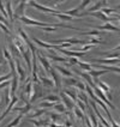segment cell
<instances>
[{
    "instance_id": "cell-18",
    "label": "cell",
    "mask_w": 120,
    "mask_h": 127,
    "mask_svg": "<svg viewBox=\"0 0 120 127\" xmlns=\"http://www.w3.org/2000/svg\"><path fill=\"white\" fill-rule=\"evenodd\" d=\"M1 98L4 99V104H5V107H7L8 104H10V102H11V90H10V88L7 86V88H5V91H4V94L1 95Z\"/></svg>"
},
{
    "instance_id": "cell-37",
    "label": "cell",
    "mask_w": 120,
    "mask_h": 127,
    "mask_svg": "<svg viewBox=\"0 0 120 127\" xmlns=\"http://www.w3.org/2000/svg\"><path fill=\"white\" fill-rule=\"evenodd\" d=\"M77 65L82 68V70H85V71H88V72H90V71L92 70V66L91 65H89V64H85V63H82V61H78Z\"/></svg>"
},
{
    "instance_id": "cell-26",
    "label": "cell",
    "mask_w": 120,
    "mask_h": 127,
    "mask_svg": "<svg viewBox=\"0 0 120 127\" xmlns=\"http://www.w3.org/2000/svg\"><path fill=\"white\" fill-rule=\"evenodd\" d=\"M89 116H90V121H91V124L94 125V127H99V121H97V116H96V114L94 113L92 108H89Z\"/></svg>"
},
{
    "instance_id": "cell-6",
    "label": "cell",
    "mask_w": 120,
    "mask_h": 127,
    "mask_svg": "<svg viewBox=\"0 0 120 127\" xmlns=\"http://www.w3.org/2000/svg\"><path fill=\"white\" fill-rule=\"evenodd\" d=\"M14 63H16V71H17V74H18V79L21 82H23L25 79V70L22 66L19 59H14Z\"/></svg>"
},
{
    "instance_id": "cell-15",
    "label": "cell",
    "mask_w": 120,
    "mask_h": 127,
    "mask_svg": "<svg viewBox=\"0 0 120 127\" xmlns=\"http://www.w3.org/2000/svg\"><path fill=\"white\" fill-rule=\"evenodd\" d=\"M96 29L97 30H108V31H120L119 27H115V25L111 24V23H106L103 25H97Z\"/></svg>"
},
{
    "instance_id": "cell-59",
    "label": "cell",
    "mask_w": 120,
    "mask_h": 127,
    "mask_svg": "<svg viewBox=\"0 0 120 127\" xmlns=\"http://www.w3.org/2000/svg\"><path fill=\"white\" fill-rule=\"evenodd\" d=\"M2 63H4V57H2V54H1V52H0V66H1Z\"/></svg>"
},
{
    "instance_id": "cell-36",
    "label": "cell",
    "mask_w": 120,
    "mask_h": 127,
    "mask_svg": "<svg viewBox=\"0 0 120 127\" xmlns=\"http://www.w3.org/2000/svg\"><path fill=\"white\" fill-rule=\"evenodd\" d=\"M102 55H105L106 59H120V53H102Z\"/></svg>"
},
{
    "instance_id": "cell-14",
    "label": "cell",
    "mask_w": 120,
    "mask_h": 127,
    "mask_svg": "<svg viewBox=\"0 0 120 127\" xmlns=\"http://www.w3.org/2000/svg\"><path fill=\"white\" fill-rule=\"evenodd\" d=\"M31 109H34V107L31 106V103L29 102V103H25V106L24 107H13L12 108V110H16V112H19L21 114H27V113H29Z\"/></svg>"
},
{
    "instance_id": "cell-57",
    "label": "cell",
    "mask_w": 120,
    "mask_h": 127,
    "mask_svg": "<svg viewBox=\"0 0 120 127\" xmlns=\"http://www.w3.org/2000/svg\"><path fill=\"white\" fill-rule=\"evenodd\" d=\"M49 127H65V126H61V125H57L54 122H50L49 124Z\"/></svg>"
},
{
    "instance_id": "cell-39",
    "label": "cell",
    "mask_w": 120,
    "mask_h": 127,
    "mask_svg": "<svg viewBox=\"0 0 120 127\" xmlns=\"http://www.w3.org/2000/svg\"><path fill=\"white\" fill-rule=\"evenodd\" d=\"M103 34V31H97V30H91V31H88V32H82L80 35L83 36H89V35H92V36H100Z\"/></svg>"
},
{
    "instance_id": "cell-53",
    "label": "cell",
    "mask_w": 120,
    "mask_h": 127,
    "mask_svg": "<svg viewBox=\"0 0 120 127\" xmlns=\"http://www.w3.org/2000/svg\"><path fill=\"white\" fill-rule=\"evenodd\" d=\"M11 84V82H4V83H0V89H5V88H7L8 85Z\"/></svg>"
},
{
    "instance_id": "cell-11",
    "label": "cell",
    "mask_w": 120,
    "mask_h": 127,
    "mask_svg": "<svg viewBox=\"0 0 120 127\" xmlns=\"http://www.w3.org/2000/svg\"><path fill=\"white\" fill-rule=\"evenodd\" d=\"M30 124H33L36 127H47L49 126L50 120L49 119H40V120H35V119H30L29 120Z\"/></svg>"
},
{
    "instance_id": "cell-9",
    "label": "cell",
    "mask_w": 120,
    "mask_h": 127,
    "mask_svg": "<svg viewBox=\"0 0 120 127\" xmlns=\"http://www.w3.org/2000/svg\"><path fill=\"white\" fill-rule=\"evenodd\" d=\"M28 4V1H21L19 2V5H18V7L14 10L13 12V18L16 19V18H21V17H23V14H24V8H25V5Z\"/></svg>"
},
{
    "instance_id": "cell-44",
    "label": "cell",
    "mask_w": 120,
    "mask_h": 127,
    "mask_svg": "<svg viewBox=\"0 0 120 127\" xmlns=\"http://www.w3.org/2000/svg\"><path fill=\"white\" fill-rule=\"evenodd\" d=\"M0 11H1V13H2V16H4L5 18H8L7 12H6V8L4 7V5H2V1H1V0H0Z\"/></svg>"
},
{
    "instance_id": "cell-52",
    "label": "cell",
    "mask_w": 120,
    "mask_h": 127,
    "mask_svg": "<svg viewBox=\"0 0 120 127\" xmlns=\"http://www.w3.org/2000/svg\"><path fill=\"white\" fill-rule=\"evenodd\" d=\"M42 31H46V32H48V31H57V28H53V27H46V28H41Z\"/></svg>"
},
{
    "instance_id": "cell-47",
    "label": "cell",
    "mask_w": 120,
    "mask_h": 127,
    "mask_svg": "<svg viewBox=\"0 0 120 127\" xmlns=\"http://www.w3.org/2000/svg\"><path fill=\"white\" fill-rule=\"evenodd\" d=\"M1 22H2V24H4V25H6L7 28L10 29L11 25H10V23H8V21H7V18H5L4 16H1V14H0V23H1Z\"/></svg>"
},
{
    "instance_id": "cell-3",
    "label": "cell",
    "mask_w": 120,
    "mask_h": 127,
    "mask_svg": "<svg viewBox=\"0 0 120 127\" xmlns=\"http://www.w3.org/2000/svg\"><path fill=\"white\" fill-rule=\"evenodd\" d=\"M21 22H23L24 24H28V25H35V27H40V28H46V27H50V23H42V22H37L35 19H31L27 16H23L19 18Z\"/></svg>"
},
{
    "instance_id": "cell-58",
    "label": "cell",
    "mask_w": 120,
    "mask_h": 127,
    "mask_svg": "<svg viewBox=\"0 0 120 127\" xmlns=\"http://www.w3.org/2000/svg\"><path fill=\"white\" fill-rule=\"evenodd\" d=\"M111 50H112V52H114V53H118V52L120 50V44L118 46V47H115V48H113V49H111Z\"/></svg>"
},
{
    "instance_id": "cell-16",
    "label": "cell",
    "mask_w": 120,
    "mask_h": 127,
    "mask_svg": "<svg viewBox=\"0 0 120 127\" xmlns=\"http://www.w3.org/2000/svg\"><path fill=\"white\" fill-rule=\"evenodd\" d=\"M31 40H33L36 44H39L41 48H43V49H54V46H53V44H49V43L43 42V41H41V40H39L37 37H34V36H33V37H31Z\"/></svg>"
},
{
    "instance_id": "cell-43",
    "label": "cell",
    "mask_w": 120,
    "mask_h": 127,
    "mask_svg": "<svg viewBox=\"0 0 120 127\" xmlns=\"http://www.w3.org/2000/svg\"><path fill=\"white\" fill-rule=\"evenodd\" d=\"M90 2H92L91 0H84V1H82V4H80L79 6H77L78 10H79V11H82V10H83V8H85V7L90 4Z\"/></svg>"
},
{
    "instance_id": "cell-41",
    "label": "cell",
    "mask_w": 120,
    "mask_h": 127,
    "mask_svg": "<svg viewBox=\"0 0 120 127\" xmlns=\"http://www.w3.org/2000/svg\"><path fill=\"white\" fill-rule=\"evenodd\" d=\"M88 44H105V41H102V40H97V38H89L88 41Z\"/></svg>"
},
{
    "instance_id": "cell-60",
    "label": "cell",
    "mask_w": 120,
    "mask_h": 127,
    "mask_svg": "<svg viewBox=\"0 0 120 127\" xmlns=\"http://www.w3.org/2000/svg\"><path fill=\"white\" fill-rule=\"evenodd\" d=\"M99 127H105V126H103L102 124H99Z\"/></svg>"
},
{
    "instance_id": "cell-54",
    "label": "cell",
    "mask_w": 120,
    "mask_h": 127,
    "mask_svg": "<svg viewBox=\"0 0 120 127\" xmlns=\"http://www.w3.org/2000/svg\"><path fill=\"white\" fill-rule=\"evenodd\" d=\"M84 124L86 125V127H94L91 125V121L89 120V118H86V116H85V119H84Z\"/></svg>"
},
{
    "instance_id": "cell-51",
    "label": "cell",
    "mask_w": 120,
    "mask_h": 127,
    "mask_svg": "<svg viewBox=\"0 0 120 127\" xmlns=\"http://www.w3.org/2000/svg\"><path fill=\"white\" fill-rule=\"evenodd\" d=\"M0 28L2 29V31H4V32H5L6 35H10V34H11V32H10V29L7 28L6 25H4L2 23H0Z\"/></svg>"
},
{
    "instance_id": "cell-45",
    "label": "cell",
    "mask_w": 120,
    "mask_h": 127,
    "mask_svg": "<svg viewBox=\"0 0 120 127\" xmlns=\"http://www.w3.org/2000/svg\"><path fill=\"white\" fill-rule=\"evenodd\" d=\"M2 53H4V57L6 58L7 61H10V60H12V58H11V54H10V52L6 49V48H2Z\"/></svg>"
},
{
    "instance_id": "cell-23",
    "label": "cell",
    "mask_w": 120,
    "mask_h": 127,
    "mask_svg": "<svg viewBox=\"0 0 120 127\" xmlns=\"http://www.w3.org/2000/svg\"><path fill=\"white\" fill-rule=\"evenodd\" d=\"M8 48H10V52H11V54H12V55H14V57L17 58V59H19V58L22 57L21 52L18 50V48L16 47V44H14V43H12V42L8 43Z\"/></svg>"
},
{
    "instance_id": "cell-30",
    "label": "cell",
    "mask_w": 120,
    "mask_h": 127,
    "mask_svg": "<svg viewBox=\"0 0 120 127\" xmlns=\"http://www.w3.org/2000/svg\"><path fill=\"white\" fill-rule=\"evenodd\" d=\"M6 12L10 22H13L14 18H13V12H12V6H11V1H6Z\"/></svg>"
},
{
    "instance_id": "cell-2",
    "label": "cell",
    "mask_w": 120,
    "mask_h": 127,
    "mask_svg": "<svg viewBox=\"0 0 120 127\" xmlns=\"http://www.w3.org/2000/svg\"><path fill=\"white\" fill-rule=\"evenodd\" d=\"M28 4L30 5V6L35 7V8L40 10V11H42V12H46V13H50V14L59 13V11H58V10H54V8H52V7H47V6H44V5H40V4H37L36 1H34V0L28 1Z\"/></svg>"
},
{
    "instance_id": "cell-33",
    "label": "cell",
    "mask_w": 120,
    "mask_h": 127,
    "mask_svg": "<svg viewBox=\"0 0 120 127\" xmlns=\"http://www.w3.org/2000/svg\"><path fill=\"white\" fill-rule=\"evenodd\" d=\"M33 85H34V84H33L31 82H29L28 84L25 85L24 90H23V94H27L29 98H30V96H31V92H33Z\"/></svg>"
},
{
    "instance_id": "cell-46",
    "label": "cell",
    "mask_w": 120,
    "mask_h": 127,
    "mask_svg": "<svg viewBox=\"0 0 120 127\" xmlns=\"http://www.w3.org/2000/svg\"><path fill=\"white\" fill-rule=\"evenodd\" d=\"M94 48V44H84L82 48H80V52H84V53H86V50H89V49H92Z\"/></svg>"
},
{
    "instance_id": "cell-22",
    "label": "cell",
    "mask_w": 120,
    "mask_h": 127,
    "mask_svg": "<svg viewBox=\"0 0 120 127\" xmlns=\"http://www.w3.org/2000/svg\"><path fill=\"white\" fill-rule=\"evenodd\" d=\"M54 68L58 70L61 74H64L65 77H73V73H72L70 70L65 68V67H63V66H60V65H55V66H54Z\"/></svg>"
},
{
    "instance_id": "cell-1",
    "label": "cell",
    "mask_w": 120,
    "mask_h": 127,
    "mask_svg": "<svg viewBox=\"0 0 120 127\" xmlns=\"http://www.w3.org/2000/svg\"><path fill=\"white\" fill-rule=\"evenodd\" d=\"M42 95H43L42 85L34 83V85H33V92H31V96H30L29 102H30V103H34L37 98H41V97H42Z\"/></svg>"
},
{
    "instance_id": "cell-32",
    "label": "cell",
    "mask_w": 120,
    "mask_h": 127,
    "mask_svg": "<svg viewBox=\"0 0 120 127\" xmlns=\"http://www.w3.org/2000/svg\"><path fill=\"white\" fill-rule=\"evenodd\" d=\"M77 97L79 98V101H82L83 103H84L85 106H89V99H88V97H86V95H85L83 91L78 92L77 94Z\"/></svg>"
},
{
    "instance_id": "cell-64",
    "label": "cell",
    "mask_w": 120,
    "mask_h": 127,
    "mask_svg": "<svg viewBox=\"0 0 120 127\" xmlns=\"http://www.w3.org/2000/svg\"><path fill=\"white\" fill-rule=\"evenodd\" d=\"M17 127H18V126H17Z\"/></svg>"
},
{
    "instance_id": "cell-31",
    "label": "cell",
    "mask_w": 120,
    "mask_h": 127,
    "mask_svg": "<svg viewBox=\"0 0 120 127\" xmlns=\"http://www.w3.org/2000/svg\"><path fill=\"white\" fill-rule=\"evenodd\" d=\"M43 101H47V102H53V103H59L60 102V98L58 97L57 95H48V96H46Z\"/></svg>"
},
{
    "instance_id": "cell-24",
    "label": "cell",
    "mask_w": 120,
    "mask_h": 127,
    "mask_svg": "<svg viewBox=\"0 0 120 127\" xmlns=\"http://www.w3.org/2000/svg\"><path fill=\"white\" fill-rule=\"evenodd\" d=\"M78 80L79 79H77V78H75V77H66V78H64L63 82H64V84L67 85V86H76Z\"/></svg>"
},
{
    "instance_id": "cell-12",
    "label": "cell",
    "mask_w": 120,
    "mask_h": 127,
    "mask_svg": "<svg viewBox=\"0 0 120 127\" xmlns=\"http://www.w3.org/2000/svg\"><path fill=\"white\" fill-rule=\"evenodd\" d=\"M18 99H19V98H18V97H17L16 95H14V96H12V99H11L10 104L7 106V108L5 109V112H4V113L1 114V118H2V119H4V118H6L7 115H8V113H10V112L12 110V108L14 107V104H16V103L18 102Z\"/></svg>"
},
{
    "instance_id": "cell-21",
    "label": "cell",
    "mask_w": 120,
    "mask_h": 127,
    "mask_svg": "<svg viewBox=\"0 0 120 127\" xmlns=\"http://www.w3.org/2000/svg\"><path fill=\"white\" fill-rule=\"evenodd\" d=\"M90 76H91L92 79H99L101 76H103V74H106V73H108V71L106 70H91L90 72H88Z\"/></svg>"
},
{
    "instance_id": "cell-63",
    "label": "cell",
    "mask_w": 120,
    "mask_h": 127,
    "mask_svg": "<svg viewBox=\"0 0 120 127\" xmlns=\"http://www.w3.org/2000/svg\"><path fill=\"white\" fill-rule=\"evenodd\" d=\"M1 71H2V66H0V73H1Z\"/></svg>"
},
{
    "instance_id": "cell-50",
    "label": "cell",
    "mask_w": 120,
    "mask_h": 127,
    "mask_svg": "<svg viewBox=\"0 0 120 127\" xmlns=\"http://www.w3.org/2000/svg\"><path fill=\"white\" fill-rule=\"evenodd\" d=\"M76 88H78L80 91H83V90H85V84L84 83H82L80 80H78V83L76 84Z\"/></svg>"
},
{
    "instance_id": "cell-48",
    "label": "cell",
    "mask_w": 120,
    "mask_h": 127,
    "mask_svg": "<svg viewBox=\"0 0 120 127\" xmlns=\"http://www.w3.org/2000/svg\"><path fill=\"white\" fill-rule=\"evenodd\" d=\"M76 103H77V107H78V108H79V109H80V110H82V112L84 113V112H85V107H86V106H85V104L83 103V102H82V101H79V99H78Z\"/></svg>"
},
{
    "instance_id": "cell-62",
    "label": "cell",
    "mask_w": 120,
    "mask_h": 127,
    "mask_svg": "<svg viewBox=\"0 0 120 127\" xmlns=\"http://www.w3.org/2000/svg\"><path fill=\"white\" fill-rule=\"evenodd\" d=\"M117 10H120V5H118V6H117Z\"/></svg>"
},
{
    "instance_id": "cell-8",
    "label": "cell",
    "mask_w": 120,
    "mask_h": 127,
    "mask_svg": "<svg viewBox=\"0 0 120 127\" xmlns=\"http://www.w3.org/2000/svg\"><path fill=\"white\" fill-rule=\"evenodd\" d=\"M49 74L52 76V78H53V82H54V85H55V88L60 90V88H61V78H60V76L58 74V72L54 70L53 67H50Z\"/></svg>"
},
{
    "instance_id": "cell-28",
    "label": "cell",
    "mask_w": 120,
    "mask_h": 127,
    "mask_svg": "<svg viewBox=\"0 0 120 127\" xmlns=\"http://www.w3.org/2000/svg\"><path fill=\"white\" fill-rule=\"evenodd\" d=\"M54 17H57V18H59L60 21H63V22H71V21H73L75 18L73 17H71V16H67V14H65V13H55V14H53Z\"/></svg>"
},
{
    "instance_id": "cell-4",
    "label": "cell",
    "mask_w": 120,
    "mask_h": 127,
    "mask_svg": "<svg viewBox=\"0 0 120 127\" xmlns=\"http://www.w3.org/2000/svg\"><path fill=\"white\" fill-rule=\"evenodd\" d=\"M83 16H92V17H96V18H99V19H101V21H103V22H107V23L115 19V18H108L106 14H103L101 11H97V12H91V13H89V12H83V13H79L78 17H83Z\"/></svg>"
},
{
    "instance_id": "cell-56",
    "label": "cell",
    "mask_w": 120,
    "mask_h": 127,
    "mask_svg": "<svg viewBox=\"0 0 120 127\" xmlns=\"http://www.w3.org/2000/svg\"><path fill=\"white\" fill-rule=\"evenodd\" d=\"M4 108H5V104H4V99L1 98V99H0V112H1Z\"/></svg>"
},
{
    "instance_id": "cell-5",
    "label": "cell",
    "mask_w": 120,
    "mask_h": 127,
    "mask_svg": "<svg viewBox=\"0 0 120 127\" xmlns=\"http://www.w3.org/2000/svg\"><path fill=\"white\" fill-rule=\"evenodd\" d=\"M36 58H37V60L40 61V64H41V66H42V68H44L46 70V72L47 73H49V71H50V64H49V61H48V59L46 57H43L42 54L37 50L36 52Z\"/></svg>"
},
{
    "instance_id": "cell-19",
    "label": "cell",
    "mask_w": 120,
    "mask_h": 127,
    "mask_svg": "<svg viewBox=\"0 0 120 127\" xmlns=\"http://www.w3.org/2000/svg\"><path fill=\"white\" fill-rule=\"evenodd\" d=\"M39 78H40V82H41V84H42L43 86H47V88H52V86L54 85V82H53V79H49V78H47V77H43L41 73H40Z\"/></svg>"
},
{
    "instance_id": "cell-20",
    "label": "cell",
    "mask_w": 120,
    "mask_h": 127,
    "mask_svg": "<svg viewBox=\"0 0 120 127\" xmlns=\"http://www.w3.org/2000/svg\"><path fill=\"white\" fill-rule=\"evenodd\" d=\"M18 89V76H12V82H11V97L16 95V91Z\"/></svg>"
},
{
    "instance_id": "cell-27",
    "label": "cell",
    "mask_w": 120,
    "mask_h": 127,
    "mask_svg": "<svg viewBox=\"0 0 120 127\" xmlns=\"http://www.w3.org/2000/svg\"><path fill=\"white\" fill-rule=\"evenodd\" d=\"M54 109H55V112H58V113L60 114H67V109H66V107H65V104L64 103H55V106L53 107Z\"/></svg>"
},
{
    "instance_id": "cell-55",
    "label": "cell",
    "mask_w": 120,
    "mask_h": 127,
    "mask_svg": "<svg viewBox=\"0 0 120 127\" xmlns=\"http://www.w3.org/2000/svg\"><path fill=\"white\" fill-rule=\"evenodd\" d=\"M64 125H65V127H72V122H71L69 119H65V121H64Z\"/></svg>"
},
{
    "instance_id": "cell-49",
    "label": "cell",
    "mask_w": 120,
    "mask_h": 127,
    "mask_svg": "<svg viewBox=\"0 0 120 127\" xmlns=\"http://www.w3.org/2000/svg\"><path fill=\"white\" fill-rule=\"evenodd\" d=\"M11 77H12V73H7V74H5V76L0 77V83H4V82H7V79H10Z\"/></svg>"
},
{
    "instance_id": "cell-10",
    "label": "cell",
    "mask_w": 120,
    "mask_h": 127,
    "mask_svg": "<svg viewBox=\"0 0 120 127\" xmlns=\"http://www.w3.org/2000/svg\"><path fill=\"white\" fill-rule=\"evenodd\" d=\"M46 58L48 60H52V61H60V63H69L71 58H64V57H59L57 54H50V53H46Z\"/></svg>"
},
{
    "instance_id": "cell-7",
    "label": "cell",
    "mask_w": 120,
    "mask_h": 127,
    "mask_svg": "<svg viewBox=\"0 0 120 127\" xmlns=\"http://www.w3.org/2000/svg\"><path fill=\"white\" fill-rule=\"evenodd\" d=\"M60 96H61V99H63V103L65 104V107H66V109H73L75 107H76V103L72 101V99L66 95V94H64L63 91L60 92Z\"/></svg>"
},
{
    "instance_id": "cell-35",
    "label": "cell",
    "mask_w": 120,
    "mask_h": 127,
    "mask_svg": "<svg viewBox=\"0 0 120 127\" xmlns=\"http://www.w3.org/2000/svg\"><path fill=\"white\" fill-rule=\"evenodd\" d=\"M73 112H75V114H76V116H77V118H79V119H80L82 121H84V119H85L84 113H83V112H82V110H80V109H79L77 106L73 108Z\"/></svg>"
},
{
    "instance_id": "cell-61",
    "label": "cell",
    "mask_w": 120,
    "mask_h": 127,
    "mask_svg": "<svg viewBox=\"0 0 120 127\" xmlns=\"http://www.w3.org/2000/svg\"><path fill=\"white\" fill-rule=\"evenodd\" d=\"M80 127H86V125H85L84 122H83V125H82V126H80Z\"/></svg>"
},
{
    "instance_id": "cell-38",
    "label": "cell",
    "mask_w": 120,
    "mask_h": 127,
    "mask_svg": "<svg viewBox=\"0 0 120 127\" xmlns=\"http://www.w3.org/2000/svg\"><path fill=\"white\" fill-rule=\"evenodd\" d=\"M54 106H55V103H53V102H47V101H42V102L39 103V107H41V108H53Z\"/></svg>"
},
{
    "instance_id": "cell-17",
    "label": "cell",
    "mask_w": 120,
    "mask_h": 127,
    "mask_svg": "<svg viewBox=\"0 0 120 127\" xmlns=\"http://www.w3.org/2000/svg\"><path fill=\"white\" fill-rule=\"evenodd\" d=\"M30 49L29 48H27V49L24 50L23 53H22V57H23V59L25 60V63H27V67H28V70L31 72V59H30Z\"/></svg>"
},
{
    "instance_id": "cell-42",
    "label": "cell",
    "mask_w": 120,
    "mask_h": 127,
    "mask_svg": "<svg viewBox=\"0 0 120 127\" xmlns=\"http://www.w3.org/2000/svg\"><path fill=\"white\" fill-rule=\"evenodd\" d=\"M101 12H102L103 14H106L107 17H108V14L115 13V10H113V8H109V7H105V8H102V10H101Z\"/></svg>"
},
{
    "instance_id": "cell-25",
    "label": "cell",
    "mask_w": 120,
    "mask_h": 127,
    "mask_svg": "<svg viewBox=\"0 0 120 127\" xmlns=\"http://www.w3.org/2000/svg\"><path fill=\"white\" fill-rule=\"evenodd\" d=\"M63 92L64 94H66L69 97H70L75 103L78 101V97H77V94H76V91L75 90H70V89H65V90H63Z\"/></svg>"
},
{
    "instance_id": "cell-13",
    "label": "cell",
    "mask_w": 120,
    "mask_h": 127,
    "mask_svg": "<svg viewBox=\"0 0 120 127\" xmlns=\"http://www.w3.org/2000/svg\"><path fill=\"white\" fill-rule=\"evenodd\" d=\"M107 2L106 0H102V1H97L95 5L92 7H90L86 12H89V13H91V12H95V11H100V10H102V8H105V7L107 6Z\"/></svg>"
},
{
    "instance_id": "cell-29",
    "label": "cell",
    "mask_w": 120,
    "mask_h": 127,
    "mask_svg": "<svg viewBox=\"0 0 120 127\" xmlns=\"http://www.w3.org/2000/svg\"><path fill=\"white\" fill-rule=\"evenodd\" d=\"M22 118H23V114L19 113L18 115H17V116H16V119H14V120H12L11 122H10V124H8V125H6L5 127H17L18 125H19V122H21V119H22Z\"/></svg>"
},
{
    "instance_id": "cell-40",
    "label": "cell",
    "mask_w": 120,
    "mask_h": 127,
    "mask_svg": "<svg viewBox=\"0 0 120 127\" xmlns=\"http://www.w3.org/2000/svg\"><path fill=\"white\" fill-rule=\"evenodd\" d=\"M44 114H47V112L44 110V109H37L35 113L31 115V118L34 119V118H41L42 115H44Z\"/></svg>"
},
{
    "instance_id": "cell-34",
    "label": "cell",
    "mask_w": 120,
    "mask_h": 127,
    "mask_svg": "<svg viewBox=\"0 0 120 127\" xmlns=\"http://www.w3.org/2000/svg\"><path fill=\"white\" fill-rule=\"evenodd\" d=\"M48 115H49L50 120H52V122H59V121H61V114H54V113H47Z\"/></svg>"
}]
</instances>
